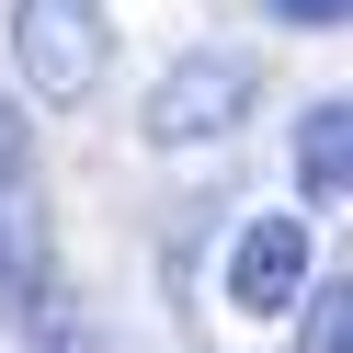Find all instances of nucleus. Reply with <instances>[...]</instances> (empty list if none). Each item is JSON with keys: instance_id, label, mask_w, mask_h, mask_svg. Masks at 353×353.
Here are the masks:
<instances>
[{"instance_id": "2", "label": "nucleus", "mask_w": 353, "mask_h": 353, "mask_svg": "<svg viewBox=\"0 0 353 353\" xmlns=\"http://www.w3.org/2000/svg\"><path fill=\"white\" fill-rule=\"evenodd\" d=\"M239 103H251V57H239V46H194L183 69L148 92L137 125H148V148H194V137H228Z\"/></svg>"}, {"instance_id": "9", "label": "nucleus", "mask_w": 353, "mask_h": 353, "mask_svg": "<svg viewBox=\"0 0 353 353\" xmlns=\"http://www.w3.org/2000/svg\"><path fill=\"white\" fill-rule=\"evenodd\" d=\"M34 353H103V342H92V330H80V319H57V330H46V342H34Z\"/></svg>"}, {"instance_id": "4", "label": "nucleus", "mask_w": 353, "mask_h": 353, "mask_svg": "<svg viewBox=\"0 0 353 353\" xmlns=\"http://www.w3.org/2000/svg\"><path fill=\"white\" fill-rule=\"evenodd\" d=\"M0 319L12 330L46 319V228H34V205H12V194H0Z\"/></svg>"}, {"instance_id": "6", "label": "nucleus", "mask_w": 353, "mask_h": 353, "mask_svg": "<svg viewBox=\"0 0 353 353\" xmlns=\"http://www.w3.org/2000/svg\"><path fill=\"white\" fill-rule=\"evenodd\" d=\"M353 342V307H342V285H319V307H307V353H342Z\"/></svg>"}, {"instance_id": "1", "label": "nucleus", "mask_w": 353, "mask_h": 353, "mask_svg": "<svg viewBox=\"0 0 353 353\" xmlns=\"http://www.w3.org/2000/svg\"><path fill=\"white\" fill-rule=\"evenodd\" d=\"M12 57L34 103H80L103 80V0H12Z\"/></svg>"}, {"instance_id": "5", "label": "nucleus", "mask_w": 353, "mask_h": 353, "mask_svg": "<svg viewBox=\"0 0 353 353\" xmlns=\"http://www.w3.org/2000/svg\"><path fill=\"white\" fill-rule=\"evenodd\" d=\"M296 183H307V205H342V183H353V103H307V125H296Z\"/></svg>"}, {"instance_id": "3", "label": "nucleus", "mask_w": 353, "mask_h": 353, "mask_svg": "<svg viewBox=\"0 0 353 353\" xmlns=\"http://www.w3.org/2000/svg\"><path fill=\"white\" fill-rule=\"evenodd\" d=\"M307 296V216H251L228 251V307H251V319H274V307Z\"/></svg>"}, {"instance_id": "8", "label": "nucleus", "mask_w": 353, "mask_h": 353, "mask_svg": "<svg viewBox=\"0 0 353 353\" xmlns=\"http://www.w3.org/2000/svg\"><path fill=\"white\" fill-rule=\"evenodd\" d=\"M285 23H307V34H342V0H285Z\"/></svg>"}, {"instance_id": "7", "label": "nucleus", "mask_w": 353, "mask_h": 353, "mask_svg": "<svg viewBox=\"0 0 353 353\" xmlns=\"http://www.w3.org/2000/svg\"><path fill=\"white\" fill-rule=\"evenodd\" d=\"M23 171H34V125H23V114H12V103H0V194L23 183Z\"/></svg>"}]
</instances>
